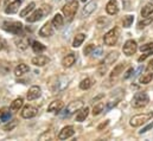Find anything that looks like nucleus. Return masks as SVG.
<instances>
[{"instance_id": "1", "label": "nucleus", "mask_w": 153, "mask_h": 141, "mask_svg": "<svg viewBox=\"0 0 153 141\" xmlns=\"http://www.w3.org/2000/svg\"><path fill=\"white\" fill-rule=\"evenodd\" d=\"M152 117H153V111L138 114V115H134V116L129 120V125H131L132 127H139V126L144 125L145 122L150 121Z\"/></svg>"}, {"instance_id": "2", "label": "nucleus", "mask_w": 153, "mask_h": 141, "mask_svg": "<svg viewBox=\"0 0 153 141\" xmlns=\"http://www.w3.org/2000/svg\"><path fill=\"white\" fill-rule=\"evenodd\" d=\"M149 102H150L149 95H147L145 91H139V93H137V94L133 96L131 103H132L133 108H143V107L146 106Z\"/></svg>"}, {"instance_id": "3", "label": "nucleus", "mask_w": 153, "mask_h": 141, "mask_svg": "<svg viewBox=\"0 0 153 141\" xmlns=\"http://www.w3.org/2000/svg\"><path fill=\"white\" fill-rule=\"evenodd\" d=\"M83 107V102L81 101V100H76V101H73V102H70L67 108L64 109V111H59V116L61 117H69V116H71L73 114H75L76 111H78L81 108Z\"/></svg>"}, {"instance_id": "4", "label": "nucleus", "mask_w": 153, "mask_h": 141, "mask_svg": "<svg viewBox=\"0 0 153 141\" xmlns=\"http://www.w3.org/2000/svg\"><path fill=\"white\" fill-rule=\"evenodd\" d=\"M77 10H78V2L76 0H71L62 7V12L68 18V20H73V18L76 14Z\"/></svg>"}, {"instance_id": "5", "label": "nucleus", "mask_w": 153, "mask_h": 141, "mask_svg": "<svg viewBox=\"0 0 153 141\" xmlns=\"http://www.w3.org/2000/svg\"><path fill=\"white\" fill-rule=\"evenodd\" d=\"M119 36H120V30H119V27H114V29L109 30V31L105 35L103 42H105L106 45L113 46V45L116 44V42H117V39H119Z\"/></svg>"}, {"instance_id": "6", "label": "nucleus", "mask_w": 153, "mask_h": 141, "mask_svg": "<svg viewBox=\"0 0 153 141\" xmlns=\"http://www.w3.org/2000/svg\"><path fill=\"white\" fill-rule=\"evenodd\" d=\"M2 27L5 31L14 35H20L23 31V24L19 22H5L2 24Z\"/></svg>"}, {"instance_id": "7", "label": "nucleus", "mask_w": 153, "mask_h": 141, "mask_svg": "<svg viewBox=\"0 0 153 141\" xmlns=\"http://www.w3.org/2000/svg\"><path fill=\"white\" fill-rule=\"evenodd\" d=\"M138 50V44L135 40L133 39H129L127 40L125 44H123V47H122V51L126 56H133Z\"/></svg>"}, {"instance_id": "8", "label": "nucleus", "mask_w": 153, "mask_h": 141, "mask_svg": "<svg viewBox=\"0 0 153 141\" xmlns=\"http://www.w3.org/2000/svg\"><path fill=\"white\" fill-rule=\"evenodd\" d=\"M67 87H68V79L64 78V77H61V78H57V81L55 83H52L51 90L53 93H58V91L64 90Z\"/></svg>"}, {"instance_id": "9", "label": "nucleus", "mask_w": 153, "mask_h": 141, "mask_svg": "<svg viewBox=\"0 0 153 141\" xmlns=\"http://www.w3.org/2000/svg\"><path fill=\"white\" fill-rule=\"evenodd\" d=\"M37 114H38V109H37L36 107L30 106V105L25 106L24 108H23V110H22V116H23L24 119H31V117H35Z\"/></svg>"}, {"instance_id": "10", "label": "nucleus", "mask_w": 153, "mask_h": 141, "mask_svg": "<svg viewBox=\"0 0 153 141\" xmlns=\"http://www.w3.org/2000/svg\"><path fill=\"white\" fill-rule=\"evenodd\" d=\"M74 134H75L74 127H73V126H67V127H64V128L59 132V134H58V139H59V140H65V139L73 137Z\"/></svg>"}, {"instance_id": "11", "label": "nucleus", "mask_w": 153, "mask_h": 141, "mask_svg": "<svg viewBox=\"0 0 153 141\" xmlns=\"http://www.w3.org/2000/svg\"><path fill=\"white\" fill-rule=\"evenodd\" d=\"M42 95V89L37 87V85H33L29 89V93H27V100L29 101H33L36 99H38L39 96Z\"/></svg>"}, {"instance_id": "12", "label": "nucleus", "mask_w": 153, "mask_h": 141, "mask_svg": "<svg viewBox=\"0 0 153 141\" xmlns=\"http://www.w3.org/2000/svg\"><path fill=\"white\" fill-rule=\"evenodd\" d=\"M52 35H53V27H52L51 23L48 22V23H45V24L42 26V29L39 30V36H42V37H50V36H52Z\"/></svg>"}, {"instance_id": "13", "label": "nucleus", "mask_w": 153, "mask_h": 141, "mask_svg": "<svg viewBox=\"0 0 153 141\" xmlns=\"http://www.w3.org/2000/svg\"><path fill=\"white\" fill-rule=\"evenodd\" d=\"M20 5H22V0H16V1H13V2H10V4L6 5L5 12H6L7 14H13V13H16V12L18 11V8H19Z\"/></svg>"}, {"instance_id": "14", "label": "nucleus", "mask_w": 153, "mask_h": 141, "mask_svg": "<svg viewBox=\"0 0 153 141\" xmlns=\"http://www.w3.org/2000/svg\"><path fill=\"white\" fill-rule=\"evenodd\" d=\"M12 114H11V109L7 107H4L0 109V123H6L10 121Z\"/></svg>"}, {"instance_id": "15", "label": "nucleus", "mask_w": 153, "mask_h": 141, "mask_svg": "<svg viewBox=\"0 0 153 141\" xmlns=\"http://www.w3.org/2000/svg\"><path fill=\"white\" fill-rule=\"evenodd\" d=\"M64 107V103L61 101V100H56V101H52L50 103V106L48 107V111H51V113H59Z\"/></svg>"}, {"instance_id": "16", "label": "nucleus", "mask_w": 153, "mask_h": 141, "mask_svg": "<svg viewBox=\"0 0 153 141\" xmlns=\"http://www.w3.org/2000/svg\"><path fill=\"white\" fill-rule=\"evenodd\" d=\"M106 11L108 14H116L119 12V4H117V0H111L107 6H106Z\"/></svg>"}, {"instance_id": "17", "label": "nucleus", "mask_w": 153, "mask_h": 141, "mask_svg": "<svg viewBox=\"0 0 153 141\" xmlns=\"http://www.w3.org/2000/svg\"><path fill=\"white\" fill-rule=\"evenodd\" d=\"M75 61H76V56H75L74 53H69V55H67V56L63 58L62 64H63V67H65V68H70V67H73V65L75 64Z\"/></svg>"}, {"instance_id": "18", "label": "nucleus", "mask_w": 153, "mask_h": 141, "mask_svg": "<svg viewBox=\"0 0 153 141\" xmlns=\"http://www.w3.org/2000/svg\"><path fill=\"white\" fill-rule=\"evenodd\" d=\"M43 10H36L32 14H30L27 18H26V20H27V23H35V22H38L42 18H43Z\"/></svg>"}, {"instance_id": "19", "label": "nucleus", "mask_w": 153, "mask_h": 141, "mask_svg": "<svg viewBox=\"0 0 153 141\" xmlns=\"http://www.w3.org/2000/svg\"><path fill=\"white\" fill-rule=\"evenodd\" d=\"M49 62H50V58L46 56H37V57L32 58V64H35L36 67H44Z\"/></svg>"}, {"instance_id": "20", "label": "nucleus", "mask_w": 153, "mask_h": 141, "mask_svg": "<svg viewBox=\"0 0 153 141\" xmlns=\"http://www.w3.org/2000/svg\"><path fill=\"white\" fill-rule=\"evenodd\" d=\"M88 114H89V108H88V107L81 108V109L78 110V113L76 114V121L77 122H83V121L87 119Z\"/></svg>"}, {"instance_id": "21", "label": "nucleus", "mask_w": 153, "mask_h": 141, "mask_svg": "<svg viewBox=\"0 0 153 141\" xmlns=\"http://www.w3.org/2000/svg\"><path fill=\"white\" fill-rule=\"evenodd\" d=\"M96 6H97L96 1H90V2H88V4L83 7V16H89V14H91V13L95 11Z\"/></svg>"}, {"instance_id": "22", "label": "nucleus", "mask_w": 153, "mask_h": 141, "mask_svg": "<svg viewBox=\"0 0 153 141\" xmlns=\"http://www.w3.org/2000/svg\"><path fill=\"white\" fill-rule=\"evenodd\" d=\"M119 58V52L117 51H114V52H111L107 57H106V59H105V62L102 63V64H106V67H108V65H111V64H113L115 61Z\"/></svg>"}, {"instance_id": "23", "label": "nucleus", "mask_w": 153, "mask_h": 141, "mask_svg": "<svg viewBox=\"0 0 153 141\" xmlns=\"http://www.w3.org/2000/svg\"><path fill=\"white\" fill-rule=\"evenodd\" d=\"M63 23H64L63 17H62L61 14H58V13L53 17V19H52V22H51L52 26H53V27H56V29H61V27L63 26Z\"/></svg>"}, {"instance_id": "24", "label": "nucleus", "mask_w": 153, "mask_h": 141, "mask_svg": "<svg viewBox=\"0 0 153 141\" xmlns=\"http://www.w3.org/2000/svg\"><path fill=\"white\" fill-rule=\"evenodd\" d=\"M29 70H30V69H29V67H27L26 64L22 63V64H19V65H17V67H16V69H14V73H16V76H23L24 73H26Z\"/></svg>"}, {"instance_id": "25", "label": "nucleus", "mask_w": 153, "mask_h": 141, "mask_svg": "<svg viewBox=\"0 0 153 141\" xmlns=\"http://www.w3.org/2000/svg\"><path fill=\"white\" fill-rule=\"evenodd\" d=\"M123 69H125V64H123V63L117 64L114 69H113L112 73H111V79H115L116 77H119V76H120V73L122 72V70H123Z\"/></svg>"}, {"instance_id": "26", "label": "nucleus", "mask_w": 153, "mask_h": 141, "mask_svg": "<svg viewBox=\"0 0 153 141\" xmlns=\"http://www.w3.org/2000/svg\"><path fill=\"white\" fill-rule=\"evenodd\" d=\"M23 103H24L23 97H18V99H16V100L11 103V110H12V111H18V110L23 107Z\"/></svg>"}, {"instance_id": "27", "label": "nucleus", "mask_w": 153, "mask_h": 141, "mask_svg": "<svg viewBox=\"0 0 153 141\" xmlns=\"http://www.w3.org/2000/svg\"><path fill=\"white\" fill-rule=\"evenodd\" d=\"M152 13H153V4H146V5L143 7V10H141V16H143V18H146V17L151 16Z\"/></svg>"}, {"instance_id": "28", "label": "nucleus", "mask_w": 153, "mask_h": 141, "mask_svg": "<svg viewBox=\"0 0 153 141\" xmlns=\"http://www.w3.org/2000/svg\"><path fill=\"white\" fill-rule=\"evenodd\" d=\"M84 39H85V35H83V33L77 35L76 37L74 38L73 46H74V47H78V46H81V45H82V43L84 42Z\"/></svg>"}, {"instance_id": "29", "label": "nucleus", "mask_w": 153, "mask_h": 141, "mask_svg": "<svg viewBox=\"0 0 153 141\" xmlns=\"http://www.w3.org/2000/svg\"><path fill=\"white\" fill-rule=\"evenodd\" d=\"M91 85H93L91 78H84V79L79 83V88H81L82 90H87V89H89Z\"/></svg>"}, {"instance_id": "30", "label": "nucleus", "mask_w": 153, "mask_h": 141, "mask_svg": "<svg viewBox=\"0 0 153 141\" xmlns=\"http://www.w3.org/2000/svg\"><path fill=\"white\" fill-rule=\"evenodd\" d=\"M153 22V17H146L145 19H143V20H140L139 22V24H138V27L139 29H144V27H146V26H149L151 23Z\"/></svg>"}, {"instance_id": "31", "label": "nucleus", "mask_w": 153, "mask_h": 141, "mask_svg": "<svg viewBox=\"0 0 153 141\" xmlns=\"http://www.w3.org/2000/svg\"><path fill=\"white\" fill-rule=\"evenodd\" d=\"M45 49H46V47H45V45H43V44H42V43H39V42H33V43H32V50H33L36 53L43 52Z\"/></svg>"}, {"instance_id": "32", "label": "nucleus", "mask_w": 153, "mask_h": 141, "mask_svg": "<svg viewBox=\"0 0 153 141\" xmlns=\"http://www.w3.org/2000/svg\"><path fill=\"white\" fill-rule=\"evenodd\" d=\"M29 43H30V38H20V39H19V42L17 40L18 47H19V49H22V50H25V49L27 47Z\"/></svg>"}, {"instance_id": "33", "label": "nucleus", "mask_w": 153, "mask_h": 141, "mask_svg": "<svg viewBox=\"0 0 153 141\" xmlns=\"http://www.w3.org/2000/svg\"><path fill=\"white\" fill-rule=\"evenodd\" d=\"M35 6H36V5H35V2H30V4H29V5H27V6H26L22 12H20V17H26V16H27V14H29L33 8H35Z\"/></svg>"}, {"instance_id": "34", "label": "nucleus", "mask_w": 153, "mask_h": 141, "mask_svg": "<svg viewBox=\"0 0 153 141\" xmlns=\"http://www.w3.org/2000/svg\"><path fill=\"white\" fill-rule=\"evenodd\" d=\"M133 22H134V17L129 14V16H126V17L123 18L122 25H123V27H129V26L133 24Z\"/></svg>"}, {"instance_id": "35", "label": "nucleus", "mask_w": 153, "mask_h": 141, "mask_svg": "<svg viewBox=\"0 0 153 141\" xmlns=\"http://www.w3.org/2000/svg\"><path fill=\"white\" fill-rule=\"evenodd\" d=\"M103 108H105V105L102 102L95 105L94 108H93V115H99L101 111H103Z\"/></svg>"}, {"instance_id": "36", "label": "nucleus", "mask_w": 153, "mask_h": 141, "mask_svg": "<svg viewBox=\"0 0 153 141\" xmlns=\"http://www.w3.org/2000/svg\"><path fill=\"white\" fill-rule=\"evenodd\" d=\"M152 78H153V73L149 72V73L144 75V76L140 78V83H143V84H147V83H150V82L152 81Z\"/></svg>"}, {"instance_id": "37", "label": "nucleus", "mask_w": 153, "mask_h": 141, "mask_svg": "<svg viewBox=\"0 0 153 141\" xmlns=\"http://www.w3.org/2000/svg\"><path fill=\"white\" fill-rule=\"evenodd\" d=\"M153 50V43H147V44H144L140 46V51L141 52H145V51H151Z\"/></svg>"}, {"instance_id": "38", "label": "nucleus", "mask_w": 153, "mask_h": 141, "mask_svg": "<svg viewBox=\"0 0 153 141\" xmlns=\"http://www.w3.org/2000/svg\"><path fill=\"white\" fill-rule=\"evenodd\" d=\"M102 52H103V49H102L101 46H99V47H95L91 53H93L94 57H100V56L102 55Z\"/></svg>"}, {"instance_id": "39", "label": "nucleus", "mask_w": 153, "mask_h": 141, "mask_svg": "<svg viewBox=\"0 0 153 141\" xmlns=\"http://www.w3.org/2000/svg\"><path fill=\"white\" fill-rule=\"evenodd\" d=\"M94 49H95V45H94V44H89V45H87V46H85V49H84V51H83V52H84V55L87 56V55H90V53L93 52V50H94Z\"/></svg>"}, {"instance_id": "40", "label": "nucleus", "mask_w": 153, "mask_h": 141, "mask_svg": "<svg viewBox=\"0 0 153 141\" xmlns=\"http://www.w3.org/2000/svg\"><path fill=\"white\" fill-rule=\"evenodd\" d=\"M17 120H13L12 121V123H8V125H6V126H4V131H12L16 126H17Z\"/></svg>"}, {"instance_id": "41", "label": "nucleus", "mask_w": 153, "mask_h": 141, "mask_svg": "<svg viewBox=\"0 0 153 141\" xmlns=\"http://www.w3.org/2000/svg\"><path fill=\"white\" fill-rule=\"evenodd\" d=\"M152 128H153V122H151L150 125H147L146 127H144V128H143V129H141L139 133H140V134H143V133H146V132H149V131H150V129H152Z\"/></svg>"}, {"instance_id": "42", "label": "nucleus", "mask_w": 153, "mask_h": 141, "mask_svg": "<svg viewBox=\"0 0 153 141\" xmlns=\"http://www.w3.org/2000/svg\"><path fill=\"white\" fill-rule=\"evenodd\" d=\"M132 75H133V68H129L128 70L125 72V75H123V79H127V78H129Z\"/></svg>"}, {"instance_id": "43", "label": "nucleus", "mask_w": 153, "mask_h": 141, "mask_svg": "<svg viewBox=\"0 0 153 141\" xmlns=\"http://www.w3.org/2000/svg\"><path fill=\"white\" fill-rule=\"evenodd\" d=\"M150 55H151V52H147V53H145V55L140 56V57L138 58V61H139V62H143V61H145V59H146V58H147Z\"/></svg>"}, {"instance_id": "44", "label": "nucleus", "mask_w": 153, "mask_h": 141, "mask_svg": "<svg viewBox=\"0 0 153 141\" xmlns=\"http://www.w3.org/2000/svg\"><path fill=\"white\" fill-rule=\"evenodd\" d=\"M143 69H144L143 67H139V68H138V70L134 72V75H132V76H133V78H137V77H138V76L140 75V72L143 71Z\"/></svg>"}, {"instance_id": "45", "label": "nucleus", "mask_w": 153, "mask_h": 141, "mask_svg": "<svg viewBox=\"0 0 153 141\" xmlns=\"http://www.w3.org/2000/svg\"><path fill=\"white\" fill-rule=\"evenodd\" d=\"M107 125H108V121H106V122H103V123H101V125H100V126L97 127V129H99V131H101V129H102V128H105V127H106Z\"/></svg>"}, {"instance_id": "46", "label": "nucleus", "mask_w": 153, "mask_h": 141, "mask_svg": "<svg viewBox=\"0 0 153 141\" xmlns=\"http://www.w3.org/2000/svg\"><path fill=\"white\" fill-rule=\"evenodd\" d=\"M147 70L149 71H151V70H153V59L149 63V65H147Z\"/></svg>"}, {"instance_id": "47", "label": "nucleus", "mask_w": 153, "mask_h": 141, "mask_svg": "<svg viewBox=\"0 0 153 141\" xmlns=\"http://www.w3.org/2000/svg\"><path fill=\"white\" fill-rule=\"evenodd\" d=\"M116 103H117V102H111V103H108V106H107V108H106V110H109V109H111L113 106H115Z\"/></svg>"}, {"instance_id": "48", "label": "nucleus", "mask_w": 153, "mask_h": 141, "mask_svg": "<svg viewBox=\"0 0 153 141\" xmlns=\"http://www.w3.org/2000/svg\"><path fill=\"white\" fill-rule=\"evenodd\" d=\"M13 1H16V0H5V5H7L10 2H13Z\"/></svg>"}, {"instance_id": "49", "label": "nucleus", "mask_w": 153, "mask_h": 141, "mask_svg": "<svg viewBox=\"0 0 153 141\" xmlns=\"http://www.w3.org/2000/svg\"><path fill=\"white\" fill-rule=\"evenodd\" d=\"M2 42H4V40H2V39H1V38H0V43H2Z\"/></svg>"}, {"instance_id": "50", "label": "nucleus", "mask_w": 153, "mask_h": 141, "mask_svg": "<svg viewBox=\"0 0 153 141\" xmlns=\"http://www.w3.org/2000/svg\"><path fill=\"white\" fill-rule=\"evenodd\" d=\"M81 1H82V2H85V1H87V0H81Z\"/></svg>"}, {"instance_id": "51", "label": "nucleus", "mask_w": 153, "mask_h": 141, "mask_svg": "<svg viewBox=\"0 0 153 141\" xmlns=\"http://www.w3.org/2000/svg\"><path fill=\"white\" fill-rule=\"evenodd\" d=\"M152 1H153V0H152Z\"/></svg>"}]
</instances>
